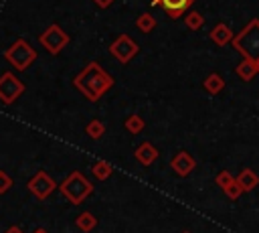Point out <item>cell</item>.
Returning <instances> with one entry per match:
<instances>
[{"instance_id": "cell-28", "label": "cell", "mask_w": 259, "mask_h": 233, "mask_svg": "<svg viewBox=\"0 0 259 233\" xmlns=\"http://www.w3.org/2000/svg\"><path fill=\"white\" fill-rule=\"evenodd\" d=\"M255 65H257V75H259V61H257V63H255Z\"/></svg>"}, {"instance_id": "cell-20", "label": "cell", "mask_w": 259, "mask_h": 233, "mask_svg": "<svg viewBox=\"0 0 259 233\" xmlns=\"http://www.w3.org/2000/svg\"><path fill=\"white\" fill-rule=\"evenodd\" d=\"M85 134H87L91 140H99V138H103V134H105V124H103L101 120H91V122L85 126Z\"/></svg>"}, {"instance_id": "cell-2", "label": "cell", "mask_w": 259, "mask_h": 233, "mask_svg": "<svg viewBox=\"0 0 259 233\" xmlns=\"http://www.w3.org/2000/svg\"><path fill=\"white\" fill-rule=\"evenodd\" d=\"M231 45L243 55V59L259 61V18H251L241 32H237L231 41Z\"/></svg>"}, {"instance_id": "cell-4", "label": "cell", "mask_w": 259, "mask_h": 233, "mask_svg": "<svg viewBox=\"0 0 259 233\" xmlns=\"http://www.w3.org/2000/svg\"><path fill=\"white\" fill-rule=\"evenodd\" d=\"M4 59L10 67H14L16 71H26L34 61H36V51L34 47L26 41V38H16L6 51H4Z\"/></svg>"}, {"instance_id": "cell-16", "label": "cell", "mask_w": 259, "mask_h": 233, "mask_svg": "<svg viewBox=\"0 0 259 233\" xmlns=\"http://www.w3.org/2000/svg\"><path fill=\"white\" fill-rule=\"evenodd\" d=\"M237 75L243 79V81H251L255 75H257V65H255V61H251V59H243L239 65H237Z\"/></svg>"}, {"instance_id": "cell-1", "label": "cell", "mask_w": 259, "mask_h": 233, "mask_svg": "<svg viewBox=\"0 0 259 233\" xmlns=\"http://www.w3.org/2000/svg\"><path fill=\"white\" fill-rule=\"evenodd\" d=\"M113 77L97 63L91 61L87 63L75 77H73V87L81 91V95L89 101H99L111 87H113Z\"/></svg>"}, {"instance_id": "cell-12", "label": "cell", "mask_w": 259, "mask_h": 233, "mask_svg": "<svg viewBox=\"0 0 259 233\" xmlns=\"http://www.w3.org/2000/svg\"><path fill=\"white\" fill-rule=\"evenodd\" d=\"M233 30L225 24V22H217L212 28H210V32H208V38L217 45V47H225V45H229L231 41H233Z\"/></svg>"}, {"instance_id": "cell-23", "label": "cell", "mask_w": 259, "mask_h": 233, "mask_svg": "<svg viewBox=\"0 0 259 233\" xmlns=\"http://www.w3.org/2000/svg\"><path fill=\"white\" fill-rule=\"evenodd\" d=\"M225 195H227L231 201H237V199L243 195V188L239 186V182H237V180H233V182H231V184L225 188Z\"/></svg>"}, {"instance_id": "cell-8", "label": "cell", "mask_w": 259, "mask_h": 233, "mask_svg": "<svg viewBox=\"0 0 259 233\" xmlns=\"http://www.w3.org/2000/svg\"><path fill=\"white\" fill-rule=\"evenodd\" d=\"M109 53L113 59H117L121 65L130 63L138 53H140V45L130 36V34H119L111 45H109Z\"/></svg>"}, {"instance_id": "cell-22", "label": "cell", "mask_w": 259, "mask_h": 233, "mask_svg": "<svg viewBox=\"0 0 259 233\" xmlns=\"http://www.w3.org/2000/svg\"><path fill=\"white\" fill-rule=\"evenodd\" d=\"M233 180H235V176H233L229 170H221V172L214 176V182H217V186H219V188H223V190H225V188H227V186H229Z\"/></svg>"}, {"instance_id": "cell-6", "label": "cell", "mask_w": 259, "mask_h": 233, "mask_svg": "<svg viewBox=\"0 0 259 233\" xmlns=\"http://www.w3.org/2000/svg\"><path fill=\"white\" fill-rule=\"evenodd\" d=\"M24 83L12 71H4L0 75V101L4 105H12L24 93Z\"/></svg>"}, {"instance_id": "cell-9", "label": "cell", "mask_w": 259, "mask_h": 233, "mask_svg": "<svg viewBox=\"0 0 259 233\" xmlns=\"http://www.w3.org/2000/svg\"><path fill=\"white\" fill-rule=\"evenodd\" d=\"M170 168H172V172L178 174V176H188V174L196 168V160H194V156H192L190 152L180 150V152H176V154L172 156Z\"/></svg>"}, {"instance_id": "cell-17", "label": "cell", "mask_w": 259, "mask_h": 233, "mask_svg": "<svg viewBox=\"0 0 259 233\" xmlns=\"http://www.w3.org/2000/svg\"><path fill=\"white\" fill-rule=\"evenodd\" d=\"M136 28H138L140 32H144V34L152 32V30L156 28V18H154V14H150V12H142V14L136 18Z\"/></svg>"}, {"instance_id": "cell-26", "label": "cell", "mask_w": 259, "mask_h": 233, "mask_svg": "<svg viewBox=\"0 0 259 233\" xmlns=\"http://www.w3.org/2000/svg\"><path fill=\"white\" fill-rule=\"evenodd\" d=\"M4 233H24V231H22L20 227H16V225H12V227H8V229H6Z\"/></svg>"}, {"instance_id": "cell-24", "label": "cell", "mask_w": 259, "mask_h": 233, "mask_svg": "<svg viewBox=\"0 0 259 233\" xmlns=\"http://www.w3.org/2000/svg\"><path fill=\"white\" fill-rule=\"evenodd\" d=\"M12 186V176L6 172V170H0V195L8 192Z\"/></svg>"}, {"instance_id": "cell-14", "label": "cell", "mask_w": 259, "mask_h": 233, "mask_svg": "<svg viewBox=\"0 0 259 233\" xmlns=\"http://www.w3.org/2000/svg\"><path fill=\"white\" fill-rule=\"evenodd\" d=\"M202 87H204V91H206V93L217 95V93H221V91L225 89V79H223L219 73H210V75H206V77H204Z\"/></svg>"}, {"instance_id": "cell-13", "label": "cell", "mask_w": 259, "mask_h": 233, "mask_svg": "<svg viewBox=\"0 0 259 233\" xmlns=\"http://www.w3.org/2000/svg\"><path fill=\"white\" fill-rule=\"evenodd\" d=\"M235 180L239 182V186L243 188V192H251L259 184V174L255 170H251V168H243Z\"/></svg>"}, {"instance_id": "cell-15", "label": "cell", "mask_w": 259, "mask_h": 233, "mask_svg": "<svg viewBox=\"0 0 259 233\" xmlns=\"http://www.w3.org/2000/svg\"><path fill=\"white\" fill-rule=\"evenodd\" d=\"M75 225H77V229H79V231H83V233H89V231H93V229L97 227V219H95V215H93V213H89V211H83L81 215H77V219H75Z\"/></svg>"}, {"instance_id": "cell-19", "label": "cell", "mask_w": 259, "mask_h": 233, "mask_svg": "<svg viewBox=\"0 0 259 233\" xmlns=\"http://www.w3.org/2000/svg\"><path fill=\"white\" fill-rule=\"evenodd\" d=\"M123 128H125L130 134H140V132L146 128V122L142 120V115H138V113H132V115H127V118H125V122H123Z\"/></svg>"}, {"instance_id": "cell-5", "label": "cell", "mask_w": 259, "mask_h": 233, "mask_svg": "<svg viewBox=\"0 0 259 233\" xmlns=\"http://www.w3.org/2000/svg\"><path fill=\"white\" fill-rule=\"evenodd\" d=\"M69 41H71V36H69L57 22H53L51 26H47V28L38 34V43H40V47H42L49 55H59V53L69 45Z\"/></svg>"}, {"instance_id": "cell-7", "label": "cell", "mask_w": 259, "mask_h": 233, "mask_svg": "<svg viewBox=\"0 0 259 233\" xmlns=\"http://www.w3.org/2000/svg\"><path fill=\"white\" fill-rule=\"evenodd\" d=\"M26 188L30 190V195H32L34 199H38V201H45V199H49V197L55 192V188H57V182H55V178H53L49 172H45V170H38L36 174H32V176L28 178V182H26Z\"/></svg>"}, {"instance_id": "cell-10", "label": "cell", "mask_w": 259, "mask_h": 233, "mask_svg": "<svg viewBox=\"0 0 259 233\" xmlns=\"http://www.w3.org/2000/svg\"><path fill=\"white\" fill-rule=\"evenodd\" d=\"M134 158L142 164V166H150L156 162L158 158V148L152 144V142H142L136 150H134Z\"/></svg>"}, {"instance_id": "cell-29", "label": "cell", "mask_w": 259, "mask_h": 233, "mask_svg": "<svg viewBox=\"0 0 259 233\" xmlns=\"http://www.w3.org/2000/svg\"><path fill=\"white\" fill-rule=\"evenodd\" d=\"M182 233H188V231H182Z\"/></svg>"}, {"instance_id": "cell-18", "label": "cell", "mask_w": 259, "mask_h": 233, "mask_svg": "<svg viewBox=\"0 0 259 233\" xmlns=\"http://www.w3.org/2000/svg\"><path fill=\"white\" fill-rule=\"evenodd\" d=\"M91 172L97 180H107L111 174H113V166L107 162V160H97L93 166H91Z\"/></svg>"}, {"instance_id": "cell-27", "label": "cell", "mask_w": 259, "mask_h": 233, "mask_svg": "<svg viewBox=\"0 0 259 233\" xmlns=\"http://www.w3.org/2000/svg\"><path fill=\"white\" fill-rule=\"evenodd\" d=\"M34 233H49V231H47V229H42V227H38V229H36Z\"/></svg>"}, {"instance_id": "cell-25", "label": "cell", "mask_w": 259, "mask_h": 233, "mask_svg": "<svg viewBox=\"0 0 259 233\" xmlns=\"http://www.w3.org/2000/svg\"><path fill=\"white\" fill-rule=\"evenodd\" d=\"M95 4H97V8H107L109 4H113L115 0H93Z\"/></svg>"}, {"instance_id": "cell-11", "label": "cell", "mask_w": 259, "mask_h": 233, "mask_svg": "<svg viewBox=\"0 0 259 233\" xmlns=\"http://www.w3.org/2000/svg\"><path fill=\"white\" fill-rule=\"evenodd\" d=\"M192 4L194 0H160L158 2V6H162L170 18H180Z\"/></svg>"}, {"instance_id": "cell-3", "label": "cell", "mask_w": 259, "mask_h": 233, "mask_svg": "<svg viewBox=\"0 0 259 233\" xmlns=\"http://www.w3.org/2000/svg\"><path fill=\"white\" fill-rule=\"evenodd\" d=\"M57 188H59V192H61L71 205H81V203L93 192V184H91L79 170L69 172V174L61 180V184H59Z\"/></svg>"}, {"instance_id": "cell-21", "label": "cell", "mask_w": 259, "mask_h": 233, "mask_svg": "<svg viewBox=\"0 0 259 233\" xmlns=\"http://www.w3.org/2000/svg\"><path fill=\"white\" fill-rule=\"evenodd\" d=\"M184 24H186L190 30H198V28H202V24H204V16H202L200 12H196V10H190V12L184 16Z\"/></svg>"}]
</instances>
